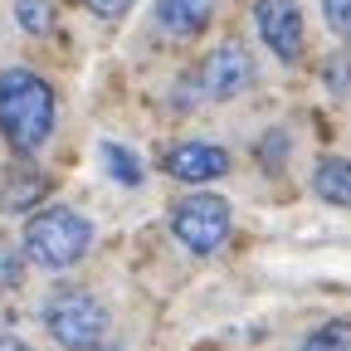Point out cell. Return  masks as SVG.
<instances>
[{
	"label": "cell",
	"mask_w": 351,
	"mask_h": 351,
	"mask_svg": "<svg viewBox=\"0 0 351 351\" xmlns=\"http://www.w3.org/2000/svg\"><path fill=\"white\" fill-rule=\"evenodd\" d=\"M166 176L186 186H205V181H219V176H230V152L215 147V142H176L166 156H161Z\"/></svg>",
	"instance_id": "cell-7"
},
{
	"label": "cell",
	"mask_w": 351,
	"mask_h": 351,
	"mask_svg": "<svg viewBox=\"0 0 351 351\" xmlns=\"http://www.w3.org/2000/svg\"><path fill=\"white\" fill-rule=\"evenodd\" d=\"M254 83V59L239 39L230 44H219V49H210V59L200 64V88H205V98H239L244 88Z\"/></svg>",
	"instance_id": "cell-5"
},
{
	"label": "cell",
	"mask_w": 351,
	"mask_h": 351,
	"mask_svg": "<svg viewBox=\"0 0 351 351\" xmlns=\"http://www.w3.org/2000/svg\"><path fill=\"white\" fill-rule=\"evenodd\" d=\"M15 20H20L29 34H49V29H54V0H20V5H15Z\"/></svg>",
	"instance_id": "cell-12"
},
{
	"label": "cell",
	"mask_w": 351,
	"mask_h": 351,
	"mask_svg": "<svg viewBox=\"0 0 351 351\" xmlns=\"http://www.w3.org/2000/svg\"><path fill=\"white\" fill-rule=\"evenodd\" d=\"M93 351H122V346H93Z\"/></svg>",
	"instance_id": "cell-20"
},
{
	"label": "cell",
	"mask_w": 351,
	"mask_h": 351,
	"mask_svg": "<svg viewBox=\"0 0 351 351\" xmlns=\"http://www.w3.org/2000/svg\"><path fill=\"white\" fill-rule=\"evenodd\" d=\"M254 25H258V39L269 44L283 64H293L302 54V10H298V0H258Z\"/></svg>",
	"instance_id": "cell-6"
},
{
	"label": "cell",
	"mask_w": 351,
	"mask_h": 351,
	"mask_svg": "<svg viewBox=\"0 0 351 351\" xmlns=\"http://www.w3.org/2000/svg\"><path fill=\"white\" fill-rule=\"evenodd\" d=\"M83 5L93 15H103V20H117V15H127L132 5H137V0H83Z\"/></svg>",
	"instance_id": "cell-18"
},
{
	"label": "cell",
	"mask_w": 351,
	"mask_h": 351,
	"mask_svg": "<svg viewBox=\"0 0 351 351\" xmlns=\"http://www.w3.org/2000/svg\"><path fill=\"white\" fill-rule=\"evenodd\" d=\"M54 88L34 69H5L0 73V132L15 152H39L54 132Z\"/></svg>",
	"instance_id": "cell-1"
},
{
	"label": "cell",
	"mask_w": 351,
	"mask_h": 351,
	"mask_svg": "<svg viewBox=\"0 0 351 351\" xmlns=\"http://www.w3.org/2000/svg\"><path fill=\"white\" fill-rule=\"evenodd\" d=\"M103 166H108V176L117 186H142V161L132 156L127 147H117V142H103Z\"/></svg>",
	"instance_id": "cell-11"
},
{
	"label": "cell",
	"mask_w": 351,
	"mask_h": 351,
	"mask_svg": "<svg viewBox=\"0 0 351 351\" xmlns=\"http://www.w3.org/2000/svg\"><path fill=\"white\" fill-rule=\"evenodd\" d=\"M322 15L341 39H351V0H322Z\"/></svg>",
	"instance_id": "cell-17"
},
{
	"label": "cell",
	"mask_w": 351,
	"mask_h": 351,
	"mask_svg": "<svg viewBox=\"0 0 351 351\" xmlns=\"http://www.w3.org/2000/svg\"><path fill=\"white\" fill-rule=\"evenodd\" d=\"M258 156H263V166H269V171H278L283 156H288V132H269V137L258 142Z\"/></svg>",
	"instance_id": "cell-16"
},
{
	"label": "cell",
	"mask_w": 351,
	"mask_h": 351,
	"mask_svg": "<svg viewBox=\"0 0 351 351\" xmlns=\"http://www.w3.org/2000/svg\"><path fill=\"white\" fill-rule=\"evenodd\" d=\"M44 327L64 351H93L108 332V307L83 288H64L44 302Z\"/></svg>",
	"instance_id": "cell-3"
},
{
	"label": "cell",
	"mask_w": 351,
	"mask_h": 351,
	"mask_svg": "<svg viewBox=\"0 0 351 351\" xmlns=\"http://www.w3.org/2000/svg\"><path fill=\"white\" fill-rule=\"evenodd\" d=\"M34 195H44V176H20V181L5 191V205H10V210H25Z\"/></svg>",
	"instance_id": "cell-15"
},
{
	"label": "cell",
	"mask_w": 351,
	"mask_h": 351,
	"mask_svg": "<svg viewBox=\"0 0 351 351\" xmlns=\"http://www.w3.org/2000/svg\"><path fill=\"white\" fill-rule=\"evenodd\" d=\"M230 225H234V210H230L225 195H215V191H195V195H186L171 210V234L181 239L191 254H215L230 239Z\"/></svg>",
	"instance_id": "cell-4"
},
{
	"label": "cell",
	"mask_w": 351,
	"mask_h": 351,
	"mask_svg": "<svg viewBox=\"0 0 351 351\" xmlns=\"http://www.w3.org/2000/svg\"><path fill=\"white\" fill-rule=\"evenodd\" d=\"M298 351H351V322L346 317H332L322 322L317 332H307Z\"/></svg>",
	"instance_id": "cell-10"
},
{
	"label": "cell",
	"mask_w": 351,
	"mask_h": 351,
	"mask_svg": "<svg viewBox=\"0 0 351 351\" xmlns=\"http://www.w3.org/2000/svg\"><path fill=\"white\" fill-rule=\"evenodd\" d=\"M313 191L327 205H351V161L346 156H322L313 171Z\"/></svg>",
	"instance_id": "cell-9"
},
{
	"label": "cell",
	"mask_w": 351,
	"mask_h": 351,
	"mask_svg": "<svg viewBox=\"0 0 351 351\" xmlns=\"http://www.w3.org/2000/svg\"><path fill=\"white\" fill-rule=\"evenodd\" d=\"M322 78H327V88H332L337 98H351V49H346V54H337V59H327Z\"/></svg>",
	"instance_id": "cell-14"
},
{
	"label": "cell",
	"mask_w": 351,
	"mask_h": 351,
	"mask_svg": "<svg viewBox=\"0 0 351 351\" xmlns=\"http://www.w3.org/2000/svg\"><path fill=\"white\" fill-rule=\"evenodd\" d=\"M0 351H29V346H25L20 337H0Z\"/></svg>",
	"instance_id": "cell-19"
},
{
	"label": "cell",
	"mask_w": 351,
	"mask_h": 351,
	"mask_svg": "<svg viewBox=\"0 0 351 351\" xmlns=\"http://www.w3.org/2000/svg\"><path fill=\"white\" fill-rule=\"evenodd\" d=\"M215 15V0H156V25L171 34H200Z\"/></svg>",
	"instance_id": "cell-8"
},
{
	"label": "cell",
	"mask_w": 351,
	"mask_h": 351,
	"mask_svg": "<svg viewBox=\"0 0 351 351\" xmlns=\"http://www.w3.org/2000/svg\"><path fill=\"white\" fill-rule=\"evenodd\" d=\"M20 278H25V258L5 234H0V288H20Z\"/></svg>",
	"instance_id": "cell-13"
},
{
	"label": "cell",
	"mask_w": 351,
	"mask_h": 351,
	"mask_svg": "<svg viewBox=\"0 0 351 351\" xmlns=\"http://www.w3.org/2000/svg\"><path fill=\"white\" fill-rule=\"evenodd\" d=\"M88 244H93V219L69 210V205H44L25 225V258L39 263V269H49V274L73 269L88 254Z\"/></svg>",
	"instance_id": "cell-2"
}]
</instances>
